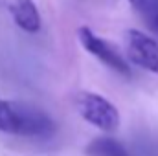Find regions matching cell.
I'll return each mask as SVG.
<instances>
[{
	"label": "cell",
	"mask_w": 158,
	"mask_h": 156,
	"mask_svg": "<svg viewBox=\"0 0 158 156\" xmlns=\"http://www.w3.org/2000/svg\"><path fill=\"white\" fill-rule=\"evenodd\" d=\"M77 37H79L81 46H83L90 55H94L96 59H99L105 66H109L110 70L118 72L119 76L131 77V66H129V63L119 55L118 50H116L110 42H107L105 39L98 37V35H96L90 28H86V26H83V28L77 30Z\"/></svg>",
	"instance_id": "obj_3"
},
{
	"label": "cell",
	"mask_w": 158,
	"mask_h": 156,
	"mask_svg": "<svg viewBox=\"0 0 158 156\" xmlns=\"http://www.w3.org/2000/svg\"><path fill=\"white\" fill-rule=\"evenodd\" d=\"M0 130L17 136L48 138L55 123L42 109L22 101H0Z\"/></svg>",
	"instance_id": "obj_1"
},
{
	"label": "cell",
	"mask_w": 158,
	"mask_h": 156,
	"mask_svg": "<svg viewBox=\"0 0 158 156\" xmlns=\"http://www.w3.org/2000/svg\"><path fill=\"white\" fill-rule=\"evenodd\" d=\"M125 50L129 59L140 68L158 74V42L138 30L125 31Z\"/></svg>",
	"instance_id": "obj_4"
},
{
	"label": "cell",
	"mask_w": 158,
	"mask_h": 156,
	"mask_svg": "<svg viewBox=\"0 0 158 156\" xmlns=\"http://www.w3.org/2000/svg\"><path fill=\"white\" fill-rule=\"evenodd\" d=\"M153 31H155V33H156V35H158V24H156V26H155V28H153Z\"/></svg>",
	"instance_id": "obj_8"
},
{
	"label": "cell",
	"mask_w": 158,
	"mask_h": 156,
	"mask_svg": "<svg viewBox=\"0 0 158 156\" xmlns=\"http://www.w3.org/2000/svg\"><path fill=\"white\" fill-rule=\"evenodd\" d=\"M76 107L83 119L101 129L103 132H112L119 127L118 109L96 92H81L76 99Z\"/></svg>",
	"instance_id": "obj_2"
},
{
	"label": "cell",
	"mask_w": 158,
	"mask_h": 156,
	"mask_svg": "<svg viewBox=\"0 0 158 156\" xmlns=\"http://www.w3.org/2000/svg\"><path fill=\"white\" fill-rule=\"evenodd\" d=\"M86 156H131L129 151L116 142L114 138L103 136V138H96L86 145Z\"/></svg>",
	"instance_id": "obj_6"
},
{
	"label": "cell",
	"mask_w": 158,
	"mask_h": 156,
	"mask_svg": "<svg viewBox=\"0 0 158 156\" xmlns=\"http://www.w3.org/2000/svg\"><path fill=\"white\" fill-rule=\"evenodd\" d=\"M7 11L20 30L28 33H37L40 30V15L33 0H7Z\"/></svg>",
	"instance_id": "obj_5"
},
{
	"label": "cell",
	"mask_w": 158,
	"mask_h": 156,
	"mask_svg": "<svg viewBox=\"0 0 158 156\" xmlns=\"http://www.w3.org/2000/svg\"><path fill=\"white\" fill-rule=\"evenodd\" d=\"M153 30L158 24V0H127Z\"/></svg>",
	"instance_id": "obj_7"
}]
</instances>
